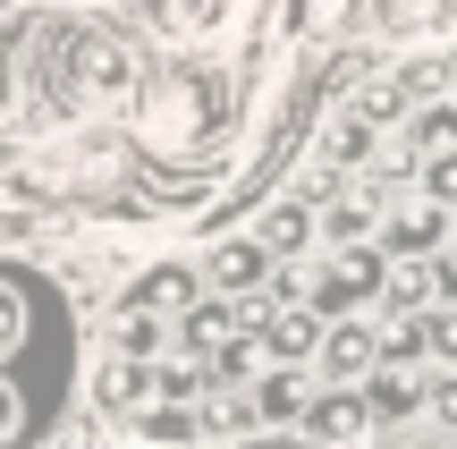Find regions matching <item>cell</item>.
Returning <instances> with one entry per match:
<instances>
[{"label": "cell", "mask_w": 457, "mask_h": 449, "mask_svg": "<svg viewBox=\"0 0 457 449\" xmlns=\"http://www.w3.org/2000/svg\"><path fill=\"white\" fill-rule=\"evenodd\" d=\"M128 128L162 162H212L228 136H237V77L220 60H195V43H179L170 60L136 68Z\"/></svg>", "instance_id": "obj_1"}, {"label": "cell", "mask_w": 457, "mask_h": 449, "mask_svg": "<svg viewBox=\"0 0 457 449\" xmlns=\"http://www.w3.org/2000/svg\"><path fill=\"white\" fill-rule=\"evenodd\" d=\"M136 94V51L102 17H51L34 34V111L43 119H102Z\"/></svg>", "instance_id": "obj_2"}, {"label": "cell", "mask_w": 457, "mask_h": 449, "mask_svg": "<svg viewBox=\"0 0 457 449\" xmlns=\"http://www.w3.org/2000/svg\"><path fill=\"white\" fill-rule=\"evenodd\" d=\"M381 271H390V254L364 237V246H322V263H313V280H296V297L313 305V314H356V305L381 297Z\"/></svg>", "instance_id": "obj_3"}, {"label": "cell", "mask_w": 457, "mask_h": 449, "mask_svg": "<svg viewBox=\"0 0 457 449\" xmlns=\"http://www.w3.org/2000/svg\"><path fill=\"white\" fill-rule=\"evenodd\" d=\"M313 356H322V382H364V373L381 365V322H373V305L330 314L322 339H313Z\"/></svg>", "instance_id": "obj_4"}, {"label": "cell", "mask_w": 457, "mask_h": 449, "mask_svg": "<svg viewBox=\"0 0 457 449\" xmlns=\"http://www.w3.org/2000/svg\"><path fill=\"white\" fill-rule=\"evenodd\" d=\"M271 271H279V254L262 246L254 229L220 237V246L204 254V288H212V297H254V288H271Z\"/></svg>", "instance_id": "obj_5"}, {"label": "cell", "mask_w": 457, "mask_h": 449, "mask_svg": "<svg viewBox=\"0 0 457 449\" xmlns=\"http://www.w3.org/2000/svg\"><path fill=\"white\" fill-rule=\"evenodd\" d=\"M373 399H364L356 382H330L322 399H305V416H296V433L305 441H373Z\"/></svg>", "instance_id": "obj_6"}, {"label": "cell", "mask_w": 457, "mask_h": 449, "mask_svg": "<svg viewBox=\"0 0 457 449\" xmlns=\"http://www.w3.org/2000/svg\"><path fill=\"white\" fill-rule=\"evenodd\" d=\"M364 17H373V0H288V34L313 51H339L364 34Z\"/></svg>", "instance_id": "obj_7"}, {"label": "cell", "mask_w": 457, "mask_h": 449, "mask_svg": "<svg viewBox=\"0 0 457 449\" xmlns=\"http://www.w3.org/2000/svg\"><path fill=\"white\" fill-rule=\"evenodd\" d=\"M254 339H262V356H279V365H305L313 339H322V314H313L305 297H288V305H271V314L254 322Z\"/></svg>", "instance_id": "obj_8"}, {"label": "cell", "mask_w": 457, "mask_h": 449, "mask_svg": "<svg viewBox=\"0 0 457 449\" xmlns=\"http://www.w3.org/2000/svg\"><path fill=\"white\" fill-rule=\"evenodd\" d=\"M195 288H204L195 263H153V271H136V280H128V297H119V305H145V314H187V305H195Z\"/></svg>", "instance_id": "obj_9"}, {"label": "cell", "mask_w": 457, "mask_h": 449, "mask_svg": "<svg viewBox=\"0 0 457 449\" xmlns=\"http://www.w3.org/2000/svg\"><path fill=\"white\" fill-rule=\"evenodd\" d=\"M94 399L111 407V416H136V407L153 399V356H128V348H111L94 365Z\"/></svg>", "instance_id": "obj_10"}, {"label": "cell", "mask_w": 457, "mask_h": 449, "mask_svg": "<svg viewBox=\"0 0 457 449\" xmlns=\"http://www.w3.org/2000/svg\"><path fill=\"white\" fill-rule=\"evenodd\" d=\"M381 237V195H330L313 212V246H364Z\"/></svg>", "instance_id": "obj_11"}, {"label": "cell", "mask_w": 457, "mask_h": 449, "mask_svg": "<svg viewBox=\"0 0 457 449\" xmlns=\"http://www.w3.org/2000/svg\"><path fill=\"white\" fill-rule=\"evenodd\" d=\"M228 9H237V0H145V17L170 34V43H212V34L228 26Z\"/></svg>", "instance_id": "obj_12"}, {"label": "cell", "mask_w": 457, "mask_h": 449, "mask_svg": "<svg viewBox=\"0 0 457 449\" xmlns=\"http://www.w3.org/2000/svg\"><path fill=\"white\" fill-rule=\"evenodd\" d=\"M441 237H449V204L415 195V212L381 229V254H441Z\"/></svg>", "instance_id": "obj_13"}, {"label": "cell", "mask_w": 457, "mask_h": 449, "mask_svg": "<svg viewBox=\"0 0 457 449\" xmlns=\"http://www.w3.org/2000/svg\"><path fill=\"white\" fill-rule=\"evenodd\" d=\"M254 237L271 254H313V195H279L271 212L254 220Z\"/></svg>", "instance_id": "obj_14"}, {"label": "cell", "mask_w": 457, "mask_h": 449, "mask_svg": "<svg viewBox=\"0 0 457 449\" xmlns=\"http://www.w3.org/2000/svg\"><path fill=\"white\" fill-rule=\"evenodd\" d=\"M407 145H457V94H424V102H415V111H407Z\"/></svg>", "instance_id": "obj_15"}, {"label": "cell", "mask_w": 457, "mask_h": 449, "mask_svg": "<svg viewBox=\"0 0 457 449\" xmlns=\"http://www.w3.org/2000/svg\"><path fill=\"white\" fill-rule=\"evenodd\" d=\"M254 416L262 424H296L305 416V382H296V373H262L254 382Z\"/></svg>", "instance_id": "obj_16"}, {"label": "cell", "mask_w": 457, "mask_h": 449, "mask_svg": "<svg viewBox=\"0 0 457 449\" xmlns=\"http://www.w3.org/2000/svg\"><path fill=\"white\" fill-rule=\"evenodd\" d=\"M441 9H449V0H373L381 34H398V43H407V34H424V26H432Z\"/></svg>", "instance_id": "obj_17"}, {"label": "cell", "mask_w": 457, "mask_h": 449, "mask_svg": "<svg viewBox=\"0 0 457 449\" xmlns=\"http://www.w3.org/2000/svg\"><path fill=\"white\" fill-rule=\"evenodd\" d=\"M415 331H424V356H432V365H457V305L415 314Z\"/></svg>", "instance_id": "obj_18"}, {"label": "cell", "mask_w": 457, "mask_h": 449, "mask_svg": "<svg viewBox=\"0 0 457 449\" xmlns=\"http://www.w3.org/2000/svg\"><path fill=\"white\" fill-rule=\"evenodd\" d=\"M415 195H432V204L457 212V145H432L424 153V187H415Z\"/></svg>", "instance_id": "obj_19"}, {"label": "cell", "mask_w": 457, "mask_h": 449, "mask_svg": "<svg viewBox=\"0 0 457 449\" xmlns=\"http://www.w3.org/2000/svg\"><path fill=\"white\" fill-rule=\"evenodd\" d=\"M119 348H128V356H162V314H145V305H119Z\"/></svg>", "instance_id": "obj_20"}, {"label": "cell", "mask_w": 457, "mask_h": 449, "mask_svg": "<svg viewBox=\"0 0 457 449\" xmlns=\"http://www.w3.org/2000/svg\"><path fill=\"white\" fill-rule=\"evenodd\" d=\"M26 339V288H17V271H0V356Z\"/></svg>", "instance_id": "obj_21"}, {"label": "cell", "mask_w": 457, "mask_h": 449, "mask_svg": "<svg viewBox=\"0 0 457 449\" xmlns=\"http://www.w3.org/2000/svg\"><path fill=\"white\" fill-rule=\"evenodd\" d=\"M136 433H145V441H187L195 416H179V399H170V407H136Z\"/></svg>", "instance_id": "obj_22"}, {"label": "cell", "mask_w": 457, "mask_h": 449, "mask_svg": "<svg viewBox=\"0 0 457 449\" xmlns=\"http://www.w3.org/2000/svg\"><path fill=\"white\" fill-rule=\"evenodd\" d=\"M432 424H441V433H457V365H449V382L432 390Z\"/></svg>", "instance_id": "obj_23"}, {"label": "cell", "mask_w": 457, "mask_h": 449, "mask_svg": "<svg viewBox=\"0 0 457 449\" xmlns=\"http://www.w3.org/2000/svg\"><path fill=\"white\" fill-rule=\"evenodd\" d=\"M432 288H441V297L457 305V246H449V254H432Z\"/></svg>", "instance_id": "obj_24"}, {"label": "cell", "mask_w": 457, "mask_h": 449, "mask_svg": "<svg viewBox=\"0 0 457 449\" xmlns=\"http://www.w3.org/2000/svg\"><path fill=\"white\" fill-rule=\"evenodd\" d=\"M17 424H26V416H17V390L0 382V441H17Z\"/></svg>", "instance_id": "obj_25"}, {"label": "cell", "mask_w": 457, "mask_h": 449, "mask_svg": "<svg viewBox=\"0 0 457 449\" xmlns=\"http://www.w3.org/2000/svg\"><path fill=\"white\" fill-rule=\"evenodd\" d=\"M441 77H449V94H457V51H441Z\"/></svg>", "instance_id": "obj_26"}, {"label": "cell", "mask_w": 457, "mask_h": 449, "mask_svg": "<svg viewBox=\"0 0 457 449\" xmlns=\"http://www.w3.org/2000/svg\"><path fill=\"white\" fill-rule=\"evenodd\" d=\"M0 102H9V60H0Z\"/></svg>", "instance_id": "obj_27"}, {"label": "cell", "mask_w": 457, "mask_h": 449, "mask_svg": "<svg viewBox=\"0 0 457 449\" xmlns=\"http://www.w3.org/2000/svg\"><path fill=\"white\" fill-rule=\"evenodd\" d=\"M9 9H17V0H0V17H9Z\"/></svg>", "instance_id": "obj_28"}]
</instances>
